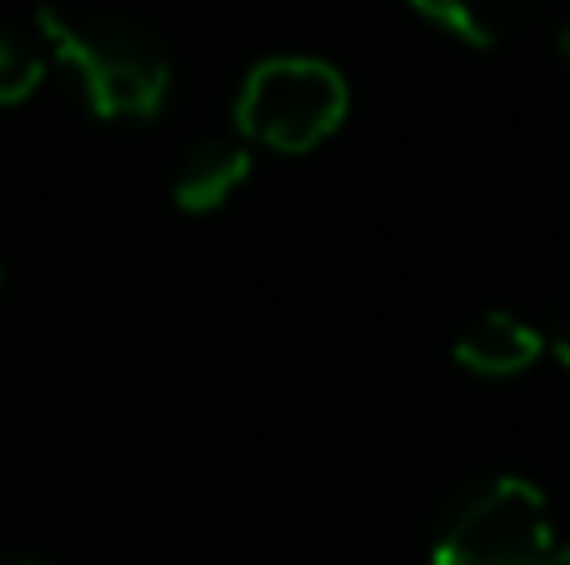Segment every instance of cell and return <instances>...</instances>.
<instances>
[{"instance_id": "cell-4", "label": "cell", "mask_w": 570, "mask_h": 565, "mask_svg": "<svg viewBox=\"0 0 570 565\" xmlns=\"http://www.w3.org/2000/svg\"><path fill=\"white\" fill-rule=\"evenodd\" d=\"M546 350V336L535 326H525L515 310H485L475 316L471 326L455 336L451 356L461 370L471 376H485V380H505V376H521L541 360Z\"/></svg>"}, {"instance_id": "cell-10", "label": "cell", "mask_w": 570, "mask_h": 565, "mask_svg": "<svg viewBox=\"0 0 570 565\" xmlns=\"http://www.w3.org/2000/svg\"><path fill=\"white\" fill-rule=\"evenodd\" d=\"M551 565H570V546H561V551H556V561Z\"/></svg>"}, {"instance_id": "cell-6", "label": "cell", "mask_w": 570, "mask_h": 565, "mask_svg": "<svg viewBox=\"0 0 570 565\" xmlns=\"http://www.w3.org/2000/svg\"><path fill=\"white\" fill-rule=\"evenodd\" d=\"M411 6L465 46H501L541 10V0H411Z\"/></svg>"}, {"instance_id": "cell-8", "label": "cell", "mask_w": 570, "mask_h": 565, "mask_svg": "<svg viewBox=\"0 0 570 565\" xmlns=\"http://www.w3.org/2000/svg\"><path fill=\"white\" fill-rule=\"evenodd\" d=\"M546 346H551V356L570 370V296H561V306L551 310V326H546Z\"/></svg>"}, {"instance_id": "cell-11", "label": "cell", "mask_w": 570, "mask_h": 565, "mask_svg": "<svg viewBox=\"0 0 570 565\" xmlns=\"http://www.w3.org/2000/svg\"><path fill=\"white\" fill-rule=\"evenodd\" d=\"M0 565H40V561H20V556H0Z\"/></svg>"}, {"instance_id": "cell-2", "label": "cell", "mask_w": 570, "mask_h": 565, "mask_svg": "<svg viewBox=\"0 0 570 565\" xmlns=\"http://www.w3.org/2000/svg\"><path fill=\"white\" fill-rule=\"evenodd\" d=\"M556 551L551 500L521 476L475 480L431 536V565H551Z\"/></svg>"}, {"instance_id": "cell-5", "label": "cell", "mask_w": 570, "mask_h": 565, "mask_svg": "<svg viewBox=\"0 0 570 565\" xmlns=\"http://www.w3.org/2000/svg\"><path fill=\"white\" fill-rule=\"evenodd\" d=\"M246 180H250L246 140L206 136L180 156V170H176V180H170V196H176V206L190 210V216H210V210L226 206Z\"/></svg>"}, {"instance_id": "cell-7", "label": "cell", "mask_w": 570, "mask_h": 565, "mask_svg": "<svg viewBox=\"0 0 570 565\" xmlns=\"http://www.w3.org/2000/svg\"><path fill=\"white\" fill-rule=\"evenodd\" d=\"M46 76V46L30 40L26 30L0 26V106H16Z\"/></svg>"}, {"instance_id": "cell-3", "label": "cell", "mask_w": 570, "mask_h": 565, "mask_svg": "<svg viewBox=\"0 0 570 565\" xmlns=\"http://www.w3.org/2000/svg\"><path fill=\"white\" fill-rule=\"evenodd\" d=\"M351 116V86L331 60L271 56L246 76L236 96V130L281 156L325 146Z\"/></svg>"}, {"instance_id": "cell-9", "label": "cell", "mask_w": 570, "mask_h": 565, "mask_svg": "<svg viewBox=\"0 0 570 565\" xmlns=\"http://www.w3.org/2000/svg\"><path fill=\"white\" fill-rule=\"evenodd\" d=\"M556 46H561V60H566V70H570V10H566V20H561V36H556Z\"/></svg>"}, {"instance_id": "cell-1", "label": "cell", "mask_w": 570, "mask_h": 565, "mask_svg": "<svg viewBox=\"0 0 570 565\" xmlns=\"http://www.w3.org/2000/svg\"><path fill=\"white\" fill-rule=\"evenodd\" d=\"M40 46L76 80L80 100L100 120H156L170 100V56L136 20L40 10Z\"/></svg>"}]
</instances>
